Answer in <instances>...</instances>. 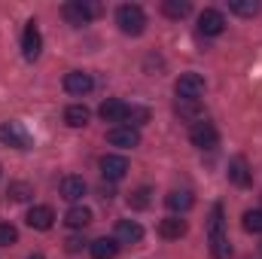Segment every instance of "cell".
Here are the masks:
<instances>
[{
  "mask_svg": "<svg viewBox=\"0 0 262 259\" xmlns=\"http://www.w3.org/2000/svg\"><path fill=\"white\" fill-rule=\"evenodd\" d=\"M116 25H119L122 34L140 37V34L146 31V12H143L137 3H122V6L116 9Z\"/></svg>",
  "mask_w": 262,
  "mask_h": 259,
  "instance_id": "7a4b0ae2",
  "label": "cell"
},
{
  "mask_svg": "<svg viewBox=\"0 0 262 259\" xmlns=\"http://www.w3.org/2000/svg\"><path fill=\"white\" fill-rule=\"evenodd\" d=\"M198 31H201L204 37H220V34L226 31L223 12H220V9H204V12L198 15Z\"/></svg>",
  "mask_w": 262,
  "mask_h": 259,
  "instance_id": "30bf717a",
  "label": "cell"
},
{
  "mask_svg": "<svg viewBox=\"0 0 262 259\" xmlns=\"http://www.w3.org/2000/svg\"><path fill=\"white\" fill-rule=\"evenodd\" d=\"M89 250H92V259H113L119 253V241L116 238H98L89 244Z\"/></svg>",
  "mask_w": 262,
  "mask_h": 259,
  "instance_id": "ac0fdd59",
  "label": "cell"
},
{
  "mask_svg": "<svg viewBox=\"0 0 262 259\" xmlns=\"http://www.w3.org/2000/svg\"><path fill=\"white\" fill-rule=\"evenodd\" d=\"M165 204H168L174 213H186V210L195 204V198H192L189 189H171V192L165 195Z\"/></svg>",
  "mask_w": 262,
  "mask_h": 259,
  "instance_id": "2e32d148",
  "label": "cell"
},
{
  "mask_svg": "<svg viewBox=\"0 0 262 259\" xmlns=\"http://www.w3.org/2000/svg\"><path fill=\"white\" fill-rule=\"evenodd\" d=\"M177 113L183 119H195L201 122V110H198V101H177Z\"/></svg>",
  "mask_w": 262,
  "mask_h": 259,
  "instance_id": "484cf974",
  "label": "cell"
},
{
  "mask_svg": "<svg viewBox=\"0 0 262 259\" xmlns=\"http://www.w3.org/2000/svg\"><path fill=\"white\" fill-rule=\"evenodd\" d=\"M31 195H34V186L25 183V180H15V183H9V189H6V198H9V201H28Z\"/></svg>",
  "mask_w": 262,
  "mask_h": 259,
  "instance_id": "d4e9b609",
  "label": "cell"
},
{
  "mask_svg": "<svg viewBox=\"0 0 262 259\" xmlns=\"http://www.w3.org/2000/svg\"><path fill=\"white\" fill-rule=\"evenodd\" d=\"M85 195V180L82 177H64L61 180V198L64 201H79Z\"/></svg>",
  "mask_w": 262,
  "mask_h": 259,
  "instance_id": "ffe728a7",
  "label": "cell"
},
{
  "mask_svg": "<svg viewBox=\"0 0 262 259\" xmlns=\"http://www.w3.org/2000/svg\"><path fill=\"white\" fill-rule=\"evenodd\" d=\"M128 110L131 107L125 104V101H119V98H107V101L101 104L98 113H101L104 122H125V119H128Z\"/></svg>",
  "mask_w": 262,
  "mask_h": 259,
  "instance_id": "4fadbf2b",
  "label": "cell"
},
{
  "mask_svg": "<svg viewBox=\"0 0 262 259\" xmlns=\"http://www.w3.org/2000/svg\"><path fill=\"white\" fill-rule=\"evenodd\" d=\"M143 238V226L140 223H134V220H119L116 223V241H122V244H137Z\"/></svg>",
  "mask_w": 262,
  "mask_h": 259,
  "instance_id": "9a60e30c",
  "label": "cell"
},
{
  "mask_svg": "<svg viewBox=\"0 0 262 259\" xmlns=\"http://www.w3.org/2000/svg\"><path fill=\"white\" fill-rule=\"evenodd\" d=\"M85 247V241L82 238H67V253H79Z\"/></svg>",
  "mask_w": 262,
  "mask_h": 259,
  "instance_id": "f546056e",
  "label": "cell"
},
{
  "mask_svg": "<svg viewBox=\"0 0 262 259\" xmlns=\"http://www.w3.org/2000/svg\"><path fill=\"white\" fill-rule=\"evenodd\" d=\"M174 92H177L180 101H198V98L204 95V76H201V73H183V76L177 79Z\"/></svg>",
  "mask_w": 262,
  "mask_h": 259,
  "instance_id": "52a82bcc",
  "label": "cell"
},
{
  "mask_svg": "<svg viewBox=\"0 0 262 259\" xmlns=\"http://www.w3.org/2000/svg\"><path fill=\"white\" fill-rule=\"evenodd\" d=\"M101 174H104V180H110V183L122 180V177L128 174V159H125V156H116V153L104 156V159H101Z\"/></svg>",
  "mask_w": 262,
  "mask_h": 259,
  "instance_id": "9c48e42d",
  "label": "cell"
},
{
  "mask_svg": "<svg viewBox=\"0 0 262 259\" xmlns=\"http://www.w3.org/2000/svg\"><path fill=\"white\" fill-rule=\"evenodd\" d=\"M259 253H262V244H259Z\"/></svg>",
  "mask_w": 262,
  "mask_h": 259,
  "instance_id": "1f68e13d",
  "label": "cell"
},
{
  "mask_svg": "<svg viewBox=\"0 0 262 259\" xmlns=\"http://www.w3.org/2000/svg\"><path fill=\"white\" fill-rule=\"evenodd\" d=\"M146 119H149V110H143V107H131L125 122H128V125H131V122H134V125H143Z\"/></svg>",
  "mask_w": 262,
  "mask_h": 259,
  "instance_id": "f1b7e54d",
  "label": "cell"
},
{
  "mask_svg": "<svg viewBox=\"0 0 262 259\" xmlns=\"http://www.w3.org/2000/svg\"><path fill=\"white\" fill-rule=\"evenodd\" d=\"M207 226H210V256L213 259H232V244H229V238L223 232V204H213Z\"/></svg>",
  "mask_w": 262,
  "mask_h": 259,
  "instance_id": "6da1fadb",
  "label": "cell"
},
{
  "mask_svg": "<svg viewBox=\"0 0 262 259\" xmlns=\"http://www.w3.org/2000/svg\"><path fill=\"white\" fill-rule=\"evenodd\" d=\"M28 259H43V253H31Z\"/></svg>",
  "mask_w": 262,
  "mask_h": 259,
  "instance_id": "4dcf8cb0",
  "label": "cell"
},
{
  "mask_svg": "<svg viewBox=\"0 0 262 259\" xmlns=\"http://www.w3.org/2000/svg\"><path fill=\"white\" fill-rule=\"evenodd\" d=\"M92 89H95V79H92V73H85V70H70L64 76V92L73 95V98H82V95H89Z\"/></svg>",
  "mask_w": 262,
  "mask_h": 259,
  "instance_id": "ba28073f",
  "label": "cell"
},
{
  "mask_svg": "<svg viewBox=\"0 0 262 259\" xmlns=\"http://www.w3.org/2000/svg\"><path fill=\"white\" fill-rule=\"evenodd\" d=\"M162 12H165L168 18H186V15L192 12V3H189V0H165V3H162Z\"/></svg>",
  "mask_w": 262,
  "mask_h": 259,
  "instance_id": "603a6c76",
  "label": "cell"
},
{
  "mask_svg": "<svg viewBox=\"0 0 262 259\" xmlns=\"http://www.w3.org/2000/svg\"><path fill=\"white\" fill-rule=\"evenodd\" d=\"M229 180H232L235 186H250V168H247V159L235 156V159L229 162Z\"/></svg>",
  "mask_w": 262,
  "mask_h": 259,
  "instance_id": "e0dca14e",
  "label": "cell"
},
{
  "mask_svg": "<svg viewBox=\"0 0 262 259\" xmlns=\"http://www.w3.org/2000/svg\"><path fill=\"white\" fill-rule=\"evenodd\" d=\"M229 9H232L235 15H244V18H253V15H259L262 3H259V0H229Z\"/></svg>",
  "mask_w": 262,
  "mask_h": 259,
  "instance_id": "cb8c5ba5",
  "label": "cell"
},
{
  "mask_svg": "<svg viewBox=\"0 0 262 259\" xmlns=\"http://www.w3.org/2000/svg\"><path fill=\"white\" fill-rule=\"evenodd\" d=\"M186 220H180V217H165L162 223H159V235L165 238V241H180L183 235H186Z\"/></svg>",
  "mask_w": 262,
  "mask_h": 259,
  "instance_id": "5bb4252c",
  "label": "cell"
},
{
  "mask_svg": "<svg viewBox=\"0 0 262 259\" xmlns=\"http://www.w3.org/2000/svg\"><path fill=\"white\" fill-rule=\"evenodd\" d=\"M28 226L31 229H37V232H46V229H52L55 226V210L49 207V204H34L31 210H28Z\"/></svg>",
  "mask_w": 262,
  "mask_h": 259,
  "instance_id": "8fae6325",
  "label": "cell"
},
{
  "mask_svg": "<svg viewBox=\"0 0 262 259\" xmlns=\"http://www.w3.org/2000/svg\"><path fill=\"white\" fill-rule=\"evenodd\" d=\"M107 140H110L113 146H122V149H134V146L140 143V131L134 128V125H116V128H110Z\"/></svg>",
  "mask_w": 262,
  "mask_h": 259,
  "instance_id": "7c38bea8",
  "label": "cell"
},
{
  "mask_svg": "<svg viewBox=\"0 0 262 259\" xmlns=\"http://www.w3.org/2000/svg\"><path fill=\"white\" fill-rule=\"evenodd\" d=\"M189 140H192V146L198 149H216V143H220V131L213 128V122H192V128H189Z\"/></svg>",
  "mask_w": 262,
  "mask_h": 259,
  "instance_id": "5b68a950",
  "label": "cell"
},
{
  "mask_svg": "<svg viewBox=\"0 0 262 259\" xmlns=\"http://www.w3.org/2000/svg\"><path fill=\"white\" fill-rule=\"evenodd\" d=\"M61 12H64V18L73 28H79V25H89V21L101 12V6H98V3H89V0H70V3L61 6Z\"/></svg>",
  "mask_w": 262,
  "mask_h": 259,
  "instance_id": "3957f363",
  "label": "cell"
},
{
  "mask_svg": "<svg viewBox=\"0 0 262 259\" xmlns=\"http://www.w3.org/2000/svg\"><path fill=\"white\" fill-rule=\"evenodd\" d=\"M64 122L70 128H82V125H89V107H82V104H70L64 110Z\"/></svg>",
  "mask_w": 262,
  "mask_h": 259,
  "instance_id": "44dd1931",
  "label": "cell"
},
{
  "mask_svg": "<svg viewBox=\"0 0 262 259\" xmlns=\"http://www.w3.org/2000/svg\"><path fill=\"white\" fill-rule=\"evenodd\" d=\"M0 143L12 146V149H28L31 146V134L21 122H0Z\"/></svg>",
  "mask_w": 262,
  "mask_h": 259,
  "instance_id": "277c9868",
  "label": "cell"
},
{
  "mask_svg": "<svg viewBox=\"0 0 262 259\" xmlns=\"http://www.w3.org/2000/svg\"><path fill=\"white\" fill-rule=\"evenodd\" d=\"M152 204V189L149 186H137L128 192V207L131 210H146Z\"/></svg>",
  "mask_w": 262,
  "mask_h": 259,
  "instance_id": "7402d4cb",
  "label": "cell"
},
{
  "mask_svg": "<svg viewBox=\"0 0 262 259\" xmlns=\"http://www.w3.org/2000/svg\"><path fill=\"white\" fill-rule=\"evenodd\" d=\"M244 229L253 232V235H259L262 232V210H247L244 213Z\"/></svg>",
  "mask_w": 262,
  "mask_h": 259,
  "instance_id": "83f0119b",
  "label": "cell"
},
{
  "mask_svg": "<svg viewBox=\"0 0 262 259\" xmlns=\"http://www.w3.org/2000/svg\"><path fill=\"white\" fill-rule=\"evenodd\" d=\"M40 52H43V34H40L37 21L31 18L28 28H25V34H21V55H25V61H37Z\"/></svg>",
  "mask_w": 262,
  "mask_h": 259,
  "instance_id": "8992f818",
  "label": "cell"
},
{
  "mask_svg": "<svg viewBox=\"0 0 262 259\" xmlns=\"http://www.w3.org/2000/svg\"><path fill=\"white\" fill-rule=\"evenodd\" d=\"M64 223L70 226V229H85V226L92 223V210H89L85 204H73V207L64 213Z\"/></svg>",
  "mask_w": 262,
  "mask_h": 259,
  "instance_id": "d6986e66",
  "label": "cell"
},
{
  "mask_svg": "<svg viewBox=\"0 0 262 259\" xmlns=\"http://www.w3.org/2000/svg\"><path fill=\"white\" fill-rule=\"evenodd\" d=\"M18 241V229L12 223H0V247H12Z\"/></svg>",
  "mask_w": 262,
  "mask_h": 259,
  "instance_id": "4316f807",
  "label": "cell"
}]
</instances>
